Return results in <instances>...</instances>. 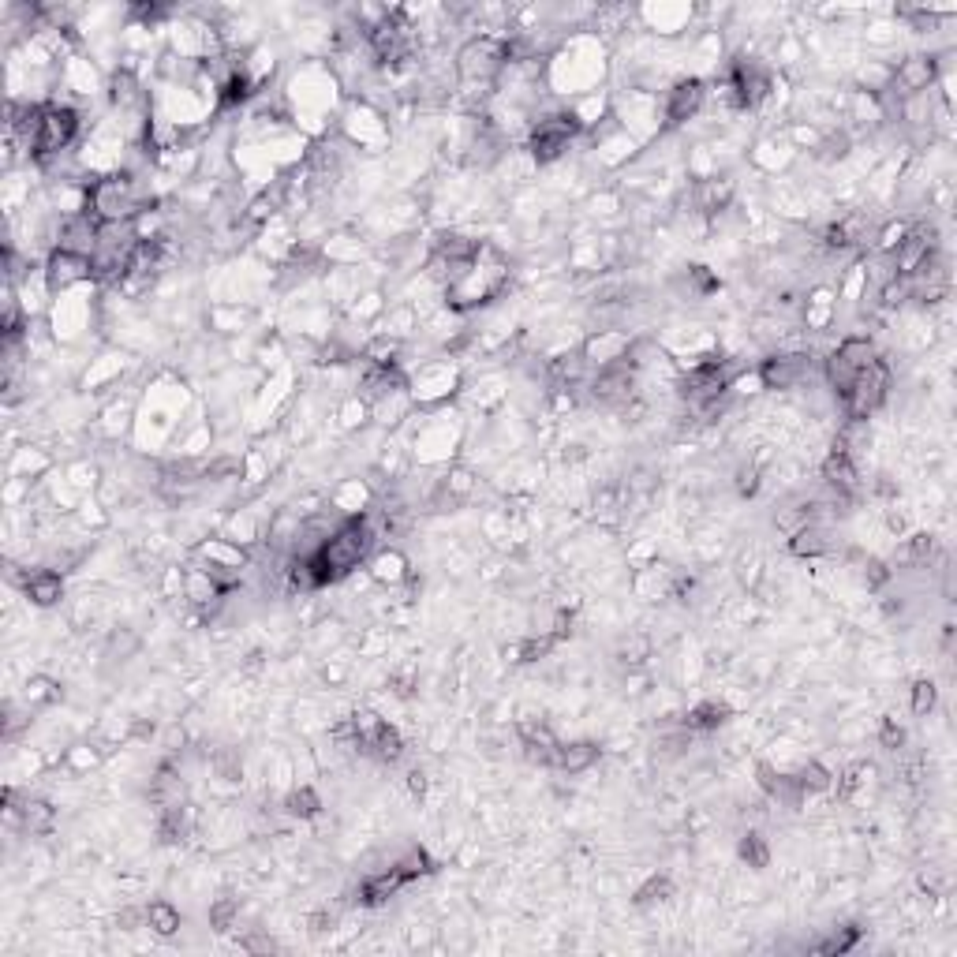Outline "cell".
Wrapping results in <instances>:
<instances>
[{"instance_id": "32", "label": "cell", "mask_w": 957, "mask_h": 957, "mask_svg": "<svg viewBox=\"0 0 957 957\" xmlns=\"http://www.w3.org/2000/svg\"><path fill=\"white\" fill-rule=\"evenodd\" d=\"M857 939H860V928H857V924H849L842 935H834V939L812 946V950H815V954H849V950L857 946Z\"/></svg>"}, {"instance_id": "22", "label": "cell", "mask_w": 957, "mask_h": 957, "mask_svg": "<svg viewBox=\"0 0 957 957\" xmlns=\"http://www.w3.org/2000/svg\"><path fill=\"white\" fill-rule=\"evenodd\" d=\"M834 311H838V296L830 288H815L804 303V322H808V329H827Z\"/></svg>"}, {"instance_id": "4", "label": "cell", "mask_w": 957, "mask_h": 957, "mask_svg": "<svg viewBox=\"0 0 957 957\" xmlns=\"http://www.w3.org/2000/svg\"><path fill=\"white\" fill-rule=\"evenodd\" d=\"M457 83L468 90V94H490L494 86L501 83V75L509 68V42L498 38V34H475L468 42L457 49Z\"/></svg>"}, {"instance_id": "31", "label": "cell", "mask_w": 957, "mask_h": 957, "mask_svg": "<svg viewBox=\"0 0 957 957\" xmlns=\"http://www.w3.org/2000/svg\"><path fill=\"white\" fill-rule=\"evenodd\" d=\"M367 419H371V400H367V397H348V400L341 404V423H344L348 430H352V427H363Z\"/></svg>"}, {"instance_id": "33", "label": "cell", "mask_w": 957, "mask_h": 957, "mask_svg": "<svg viewBox=\"0 0 957 957\" xmlns=\"http://www.w3.org/2000/svg\"><path fill=\"white\" fill-rule=\"evenodd\" d=\"M64 763H68L75 774H86V771H94V767H98V752H94L90 744H75V748H68Z\"/></svg>"}, {"instance_id": "12", "label": "cell", "mask_w": 957, "mask_h": 957, "mask_svg": "<svg viewBox=\"0 0 957 957\" xmlns=\"http://www.w3.org/2000/svg\"><path fill=\"white\" fill-rule=\"evenodd\" d=\"M707 90H711V86L703 83L700 75L677 79V83L666 90V98H662V120H666L670 128H681L688 120H696V116L703 113V105H707Z\"/></svg>"}, {"instance_id": "17", "label": "cell", "mask_w": 957, "mask_h": 957, "mask_svg": "<svg viewBox=\"0 0 957 957\" xmlns=\"http://www.w3.org/2000/svg\"><path fill=\"white\" fill-rule=\"evenodd\" d=\"M8 819H19V827L27 830L30 838H45L49 830L57 827V808L49 800L27 797L19 808H8Z\"/></svg>"}, {"instance_id": "20", "label": "cell", "mask_w": 957, "mask_h": 957, "mask_svg": "<svg viewBox=\"0 0 957 957\" xmlns=\"http://www.w3.org/2000/svg\"><path fill=\"white\" fill-rule=\"evenodd\" d=\"M393 868H397V875L404 883H415V879L434 872V860L427 857L423 845H408V849H400L397 857H393Z\"/></svg>"}, {"instance_id": "23", "label": "cell", "mask_w": 957, "mask_h": 957, "mask_svg": "<svg viewBox=\"0 0 957 957\" xmlns=\"http://www.w3.org/2000/svg\"><path fill=\"white\" fill-rule=\"evenodd\" d=\"M640 15L658 34H677V30H685V23L692 19V8H685V4H677V8H643Z\"/></svg>"}, {"instance_id": "25", "label": "cell", "mask_w": 957, "mask_h": 957, "mask_svg": "<svg viewBox=\"0 0 957 957\" xmlns=\"http://www.w3.org/2000/svg\"><path fill=\"white\" fill-rule=\"evenodd\" d=\"M285 812L292 815V819H315V815L322 812V797H318V789H315V786L288 789Z\"/></svg>"}, {"instance_id": "14", "label": "cell", "mask_w": 957, "mask_h": 957, "mask_svg": "<svg viewBox=\"0 0 957 957\" xmlns=\"http://www.w3.org/2000/svg\"><path fill=\"white\" fill-rule=\"evenodd\" d=\"M602 748L595 741H558L554 744V752H550V767L561 774H584L591 771L595 763H599Z\"/></svg>"}, {"instance_id": "2", "label": "cell", "mask_w": 957, "mask_h": 957, "mask_svg": "<svg viewBox=\"0 0 957 957\" xmlns=\"http://www.w3.org/2000/svg\"><path fill=\"white\" fill-rule=\"evenodd\" d=\"M546 83L554 86V94H572L584 98L599 90V79L606 75V49L591 34H572L558 53L546 57Z\"/></svg>"}, {"instance_id": "8", "label": "cell", "mask_w": 957, "mask_h": 957, "mask_svg": "<svg viewBox=\"0 0 957 957\" xmlns=\"http://www.w3.org/2000/svg\"><path fill=\"white\" fill-rule=\"evenodd\" d=\"M890 389H894V374L886 367V359L879 356L868 371L857 374L853 389L838 400V404H842V415L845 419H864V423H868L886 400H890Z\"/></svg>"}, {"instance_id": "34", "label": "cell", "mask_w": 957, "mask_h": 957, "mask_svg": "<svg viewBox=\"0 0 957 957\" xmlns=\"http://www.w3.org/2000/svg\"><path fill=\"white\" fill-rule=\"evenodd\" d=\"M879 744H883L886 752H901V748H905V729H901L894 718H883V726H879Z\"/></svg>"}, {"instance_id": "5", "label": "cell", "mask_w": 957, "mask_h": 957, "mask_svg": "<svg viewBox=\"0 0 957 957\" xmlns=\"http://www.w3.org/2000/svg\"><path fill=\"white\" fill-rule=\"evenodd\" d=\"M79 128H83V116L75 105L60 98L42 101V120H38V150H34V165H49L57 161L60 154H68L79 139Z\"/></svg>"}, {"instance_id": "13", "label": "cell", "mask_w": 957, "mask_h": 957, "mask_svg": "<svg viewBox=\"0 0 957 957\" xmlns=\"http://www.w3.org/2000/svg\"><path fill=\"white\" fill-rule=\"evenodd\" d=\"M191 558L202 561V565H214V569H229V572H240L247 569V561H251V554H247V546L236 543V539H202L195 550H191Z\"/></svg>"}, {"instance_id": "27", "label": "cell", "mask_w": 957, "mask_h": 957, "mask_svg": "<svg viewBox=\"0 0 957 957\" xmlns=\"http://www.w3.org/2000/svg\"><path fill=\"white\" fill-rule=\"evenodd\" d=\"M666 898H673L670 875H651V879L636 890V905H640V909H651V905H658V901H666Z\"/></svg>"}, {"instance_id": "30", "label": "cell", "mask_w": 957, "mask_h": 957, "mask_svg": "<svg viewBox=\"0 0 957 957\" xmlns=\"http://www.w3.org/2000/svg\"><path fill=\"white\" fill-rule=\"evenodd\" d=\"M935 703H939V688H935V681H916L913 685V715L928 718L931 711H935Z\"/></svg>"}, {"instance_id": "15", "label": "cell", "mask_w": 957, "mask_h": 957, "mask_svg": "<svg viewBox=\"0 0 957 957\" xmlns=\"http://www.w3.org/2000/svg\"><path fill=\"white\" fill-rule=\"evenodd\" d=\"M367 569H371L374 584H382V587H400L412 576V565H408V558L400 554L397 546H378L371 554V561H367Z\"/></svg>"}, {"instance_id": "21", "label": "cell", "mask_w": 957, "mask_h": 957, "mask_svg": "<svg viewBox=\"0 0 957 957\" xmlns=\"http://www.w3.org/2000/svg\"><path fill=\"white\" fill-rule=\"evenodd\" d=\"M180 924H184V916H180V909L172 905V901L158 898L146 905V928L158 931L161 939H169V935H176L180 931Z\"/></svg>"}, {"instance_id": "3", "label": "cell", "mask_w": 957, "mask_h": 957, "mask_svg": "<svg viewBox=\"0 0 957 957\" xmlns=\"http://www.w3.org/2000/svg\"><path fill=\"white\" fill-rule=\"evenodd\" d=\"M150 206H154L150 187L131 169L105 172V176H98V180L90 184V214L98 217V221L124 225V221H135L139 214H146Z\"/></svg>"}, {"instance_id": "28", "label": "cell", "mask_w": 957, "mask_h": 957, "mask_svg": "<svg viewBox=\"0 0 957 957\" xmlns=\"http://www.w3.org/2000/svg\"><path fill=\"white\" fill-rule=\"evenodd\" d=\"M236 916H240V901H236V898H217L214 905H210V928H214V931H229L232 924H236Z\"/></svg>"}, {"instance_id": "10", "label": "cell", "mask_w": 957, "mask_h": 957, "mask_svg": "<svg viewBox=\"0 0 957 957\" xmlns=\"http://www.w3.org/2000/svg\"><path fill=\"white\" fill-rule=\"evenodd\" d=\"M935 83H939V57H931V53H913V57L898 60V68L890 72V94H898V101L931 94Z\"/></svg>"}, {"instance_id": "11", "label": "cell", "mask_w": 957, "mask_h": 957, "mask_svg": "<svg viewBox=\"0 0 957 957\" xmlns=\"http://www.w3.org/2000/svg\"><path fill=\"white\" fill-rule=\"evenodd\" d=\"M42 270H45V281H49V292H53V296H64V292L83 288L94 281V262H90L86 255H75V251H60V247H53V251L45 255Z\"/></svg>"}, {"instance_id": "7", "label": "cell", "mask_w": 957, "mask_h": 957, "mask_svg": "<svg viewBox=\"0 0 957 957\" xmlns=\"http://www.w3.org/2000/svg\"><path fill=\"white\" fill-rule=\"evenodd\" d=\"M580 135V124L572 120L569 109H558V113H539L528 124V150L535 165H554L558 158H565V150L576 143Z\"/></svg>"}, {"instance_id": "24", "label": "cell", "mask_w": 957, "mask_h": 957, "mask_svg": "<svg viewBox=\"0 0 957 957\" xmlns=\"http://www.w3.org/2000/svg\"><path fill=\"white\" fill-rule=\"evenodd\" d=\"M49 472V457H45L42 449H34V445H23V449H15L12 457V479H38V475Z\"/></svg>"}, {"instance_id": "36", "label": "cell", "mask_w": 957, "mask_h": 957, "mask_svg": "<svg viewBox=\"0 0 957 957\" xmlns=\"http://www.w3.org/2000/svg\"><path fill=\"white\" fill-rule=\"evenodd\" d=\"M737 490H741V494H748V498H752V494L759 490V468H756V464H744L741 472H737Z\"/></svg>"}, {"instance_id": "18", "label": "cell", "mask_w": 957, "mask_h": 957, "mask_svg": "<svg viewBox=\"0 0 957 957\" xmlns=\"http://www.w3.org/2000/svg\"><path fill=\"white\" fill-rule=\"evenodd\" d=\"M830 550H834L830 528H827V520H819V516H812L804 528L789 535V554H797V558H823Z\"/></svg>"}, {"instance_id": "19", "label": "cell", "mask_w": 957, "mask_h": 957, "mask_svg": "<svg viewBox=\"0 0 957 957\" xmlns=\"http://www.w3.org/2000/svg\"><path fill=\"white\" fill-rule=\"evenodd\" d=\"M729 718V707L718 700H703L696 703L692 711H685V718H681V726L688 729V733H715L722 722Z\"/></svg>"}, {"instance_id": "9", "label": "cell", "mask_w": 957, "mask_h": 957, "mask_svg": "<svg viewBox=\"0 0 957 957\" xmlns=\"http://www.w3.org/2000/svg\"><path fill=\"white\" fill-rule=\"evenodd\" d=\"M341 139L348 146H359V150H371V154H378V150L389 143L386 113H382V109H374L367 98L348 101V109L341 113Z\"/></svg>"}, {"instance_id": "35", "label": "cell", "mask_w": 957, "mask_h": 957, "mask_svg": "<svg viewBox=\"0 0 957 957\" xmlns=\"http://www.w3.org/2000/svg\"><path fill=\"white\" fill-rule=\"evenodd\" d=\"M135 647H139V636H131L128 629L113 632V640H109V651H113V655H120V658H128Z\"/></svg>"}, {"instance_id": "6", "label": "cell", "mask_w": 957, "mask_h": 957, "mask_svg": "<svg viewBox=\"0 0 957 957\" xmlns=\"http://www.w3.org/2000/svg\"><path fill=\"white\" fill-rule=\"evenodd\" d=\"M875 359H879V348H875L872 337H864V333H849V337H842L838 348L823 359V378H827V386L834 389V397L842 400L845 393L853 389L857 374L868 371Z\"/></svg>"}, {"instance_id": "1", "label": "cell", "mask_w": 957, "mask_h": 957, "mask_svg": "<svg viewBox=\"0 0 957 957\" xmlns=\"http://www.w3.org/2000/svg\"><path fill=\"white\" fill-rule=\"evenodd\" d=\"M374 550H378V539H374L367 516H348V520H341V524H337V531H333L326 543L318 546L315 554L307 558L318 591H322V587H329V584H341V580H348V576H352L359 565H367V561H371Z\"/></svg>"}, {"instance_id": "29", "label": "cell", "mask_w": 957, "mask_h": 957, "mask_svg": "<svg viewBox=\"0 0 957 957\" xmlns=\"http://www.w3.org/2000/svg\"><path fill=\"white\" fill-rule=\"evenodd\" d=\"M27 703H53L60 696V685L53 681V677H45V673H38V677H30L27 681Z\"/></svg>"}, {"instance_id": "16", "label": "cell", "mask_w": 957, "mask_h": 957, "mask_svg": "<svg viewBox=\"0 0 957 957\" xmlns=\"http://www.w3.org/2000/svg\"><path fill=\"white\" fill-rule=\"evenodd\" d=\"M19 584H23V595L34 606H42V610H49V606H57L64 599V576L57 569H30Z\"/></svg>"}, {"instance_id": "26", "label": "cell", "mask_w": 957, "mask_h": 957, "mask_svg": "<svg viewBox=\"0 0 957 957\" xmlns=\"http://www.w3.org/2000/svg\"><path fill=\"white\" fill-rule=\"evenodd\" d=\"M737 857L748 864V868H767L771 864V845L759 830H748L741 834V845H737Z\"/></svg>"}]
</instances>
